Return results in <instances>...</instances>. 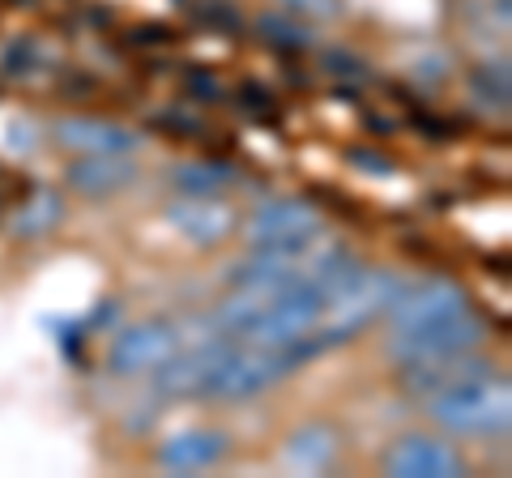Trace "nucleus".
<instances>
[{
    "label": "nucleus",
    "instance_id": "obj_1",
    "mask_svg": "<svg viewBox=\"0 0 512 478\" xmlns=\"http://www.w3.org/2000/svg\"><path fill=\"white\" fill-rule=\"evenodd\" d=\"M427 414L436 419L444 432L453 436H495V432H508L512 423V389H508V376H474V380H461V385H448L440 393L423 397Z\"/></svg>",
    "mask_w": 512,
    "mask_h": 478
},
{
    "label": "nucleus",
    "instance_id": "obj_2",
    "mask_svg": "<svg viewBox=\"0 0 512 478\" xmlns=\"http://www.w3.org/2000/svg\"><path fill=\"white\" fill-rule=\"evenodd\" d=\"M491 338V325L483 312H474L470 304L440 316L431 325L419 329H402L389 338V355L397 363H427V359H453V355H470Z\"/></svg>",
    "mask_w": 512,
    "mask_h": 478
},
{
    "label": "nucleus",
    "instance_id": "obj_3",
    "mask_svg": "<svg viewBox=\"0 0 512 478\" xmlns=\"http://www.w3.org/2000/svg\"><path fill=\"white\" fill-rule=\"evenodd\" d=\"M299 368L291 359V350H265V346H239L231 342L227 355L218 359V368L210 372L205 397H222V402H248V397L274 389L278 380H286Z\"/></svg>",
    "mask_w": 512,
    "mask_h": 478
},
{
    "label": "nucleus",
    "instance_id": "obj_4",
    "mask_svg": "<svg viewBox=\"0 0 512 478\" xmlns=\"http://www.w3.org/2000/svg\"><path fill=\"white\" fill-rule=\"evenodd\" d=\"M320 210L303 197H274L248 214L244 231L252 248H308L320 239Z\"/></svg>",
    "mask_w": 512,
    "mask_h": 478
},
{
    "label": "nucleus",
    "instance_id": "obj_5",
    "mask_svg": "<svg viewBox=\"0 0 512 478\" xmlns=\"http://www.w3.org/2000/svg\"><path fill=\"white\" fill-rule=\"evenodd\" d=\"M316 257V244L308 248H248V257H239L227 269L231 291H252V295H278L286 286L308 278Z\"/></svg>",
    "mask_w": 512,
    "mask_h": 478
},
{
    "label": "nucleus",
    "instance_id": "obj_6",
    "mask_svg": "<svg viewBox=\"0 0 512 478\" xmlns=\"http://www.w3.org/2000/svg\"><path fill=\"white\" fill-rule=\"evenodd\" d=\"M239 210L222 193H180L167 205V227L192 248H218L231 235H239Z\"/></svg>",
    "mask_w": 512,
    "mask_h": 478
},
{
    "label": "nucleus",
    "instance_id": "obj_7",
    "mask_svg": "<svg viewBox=\"0 0 512 478\" xmlns=\"http://www.w3.org/2000/svg\"><path fill=\"white\" fill-rule=\"evenodd\" d=\"M180 350V329L171 321H137L116 329L107 342V372L111 376H146Z\"/></svg>",
    "mask_w": 512,
    "mask_h": 478
},
{
    "label": "nucleus",
    "instance_id": "obj_8",
    "mask_svg": "<svg viewBox=\"0 0 512 478\" xmlns=\"http://www.w3.org/2000/svg\"><path fill=\"white\" fill-rule=\"evenodd\" d=\"M470 295L466 286L453 282V278H419V282H406L402 291H397V299L389 304V329L402 333V329H419V325H431L440 321V316L466 308Z\"/></svg>",
    "mask_w": 512,
    "mask_h": 478
},
{
    "label": "nucleus",
    "instance_id": "obj_9",
    "mask_svg": "<svg viewBox=\"0 0 512 478\" xmlns=\"http://www.w3.org/2000/svg\"><path fill=\"white\" fill-rule=\"evenodd\" d=\"M384 474H393V478H461L466 474V457L448 440L410 432L384 453Z\"/></svg>",
    "mask_w": 512,
    "mask_h": 478
},
{
    "label": "nucleus",
    "instance_id": "obj_10",
    "mask_svg": "<svg viewBox=\"0 0 512 478\" xmlns=\"http://www.w3.org/2000/svg\"><path fill=\"white\" fill-rule=\"evenodd\" d=\"M52 141L73 154H133L141 146V133L103 116H60L52 124Z\"/></svg>",
    "mask_w": 512,
    "mask_h": 478
},
{
    "label": "nucleus",
    "instance_id": "obj_11",
    "mask_svg": "<svg viewBox=\"0 0 512 478\" xmlns=\"http://www.w3.org/2000/svg\"><path fill=\"white\" fill-rule=\"evenodd\" d=\"M227 453H231L227 432H218V427H188V432H175L158 444V466L171 474H197L227 461Z\"/></svg>",
    "mask_w": 512,
    "mask_h": 478
},
{
    "label": "nucleus",
    "instance_id": "obj_12",
    "mask_svg": "<svg viewBox=\"0 0 512 478\" xmlns=\"http://www.w3.org/2000/svg\"><path fill=\"white\" fill-rule=\"evenodd\" d=\"M64 180H69L77 197L103 201L137 180V163H133V154H77L69 171H64Z\"/></svg>",
    "mask_w": 512,
    "mask_h": 478
},
{
    "label": "nucleus",
    "instance_id": "obj_13",
    "mask_svg": "<svg viewBox=\"0 0 512 478\" xmlns=\"http://www.w3.org/2000/svg\"><path fill=\"white\" fill-rule=\"evenodd\" d=\"M64 214H69V205H64L56 188H30L22 201H13L5 231L13 239H47L64 222Z\"/></svg>",
    "mask_w": 512,
    "mask_h": 478
},
{
    "label": "nucleus",
    "instance_id": "obj_14",
    "mask_svg": "<svg viewBox=\"0 0 512 478\" xmlns=\"http://www.w3.org/2000/svg\"><path fill=\"white\" fill-rule=\"evenodd\" d=\"M338 453H342V444H338V432H333L329 423H303L282 444V461L299 474L333 470L338 466Z\"/></svg>",
    "mask_w": 512,
    "mask_h": 478
},
{
    "label": "nucleus",
    "instance_id": "obj_15",
    "mask_svg": "<svg viewBox=\"0 0 512 478\" xmlns=\"http://www.w3.org/2000/svg\"><path fill=\"white\" fill-rule=\"evenodd\" d=\"M171 184L180 188V193H192V197H201V193H227V188L235 184V167L231 163H180L171 171Z\"/></svg>",
    "mask_w": 512,
    "mask_h": 478
},
{
    "label": "nucleus",
    "instance_id": "obj_16",
    "mask_svg": "<svg viewBox=\"0 0 512 478\" xmlns=\"http://www.w3.org/2000/svg\"><path fill=\"white\" fill-rule=\"evenodd\" d=\"M256 35L274 47H291V52L312 47V30L299 18H291V13H261V18H256Z\"/></svg>",
    "mask_w": 512,
    "mask_h": 478
},
{
    "label": "nucleus",
    "instance_id": "obj_17",
    "mask_svg": "<svg viewBox=\"0 0 512 478\" xmlns=\"http://www.w3.org/2000/svg\"><path fill=\"white\" fill-rule=\"evenodd\" d=\"M470 82H474V94H478L483 103H491V107H495V103L508 107V69H504V65L495 69V60H491V65L478 69Z\"/></svg>",
    "mask_w": 512,
    "mask_h": 478
},
{
    "label": "nucleus",
    "instance_id": "obj_18",
    "mask_svg": "<svg viewBox=\"0 0 512 478\" xmlns=\"http://www.w3.org/2000/svg\"><path fill=\"white\" fill-rule=\"evenodd\" d=\"M282 13L291 18H312V22H329L342 13V0H278Z\"/></svg>",
    "mask_w": 512,
    "mask_h": 478
},
{
    "label": "nucleus",
    "instance_id": "obj_19",
    "mask_svg": "<svg viewBox=\"0 0 512 478\" xmlns=\"http://www.w3.org/2000/svg\"><path fill=\"white\" fill-rule=\"evenodd\" d=\"M346 163L355 167V171H363V175H380V180H389V175L397 171V163H393L389 154L367 150V146H359V150H346Z\"/></svg>",
    "mask_w": 512,
    "mask_h": 478
}]
</instances>
